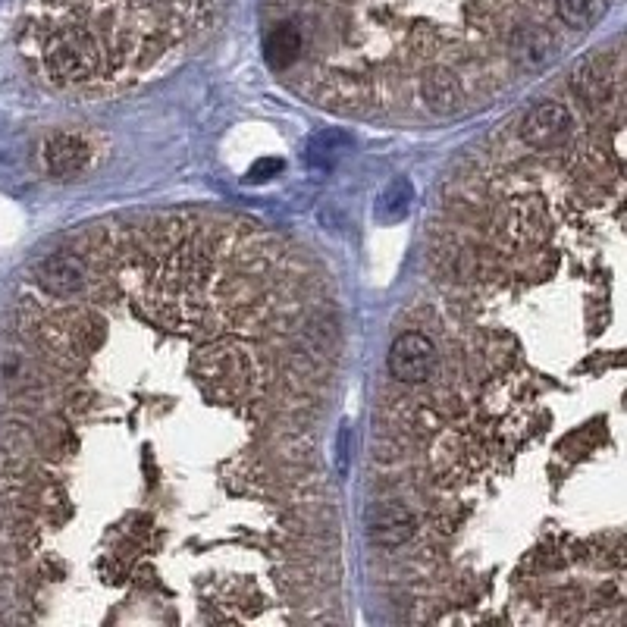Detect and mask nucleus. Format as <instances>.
I'll return each mask as SVG.
<instances>
[{
    "instance_id": "39448f33",
    "label": "nucleus",
    "mask_w": 627,
    "mask_h": 627,
    "mask_svg": "<svg viewBox=\"0 0 627 627\" xmlns=\"http://www.w3.org/2000/svg\"><path fill=\"white\" fill-rule=\"evenodd\" d=\"M88 160V148L76 135H57L48 145V167L54 176H76Z\"/></svg>"
},
{
    "instance_id": "1a4fd4ad",
    "label": "nucleus",
    "mask_w": 627,
    "mask_h": 627,
    "mask_svg": "<svg viewBox=\"0 0 627 627\" xmlns=\"http://www.w3.org/2000/svg\"><path fill=\"white\" fill-rule=\"evenodd\" d=\"M280 160H264V164H258V167H254L251 170V176L248 179H254V182H264V179H270L267 173H280Z\"/></svg>"
},
{
    "instance_id": "7ed1b4c3",
    "label": "nucleus",
    "mask_w": 627,
    "mask_h": 627,
    "mask_svg": "<svg viewBox=\"0 0 627 627\" xmlns=\"http://www.w3.org/2000/svg\"><path fill=\"white\" fill-rule=\"evenodd\" d=\"M85 280H88V267L82 254L57 251L51 258H44V264L38 267V286L51 298H73L76 292H82Z\"/></svg>"
},
{
    "instance_id": "20e7f679",
    "label": "nucleus",
    "mask_w": 627,
    "mask_h": 627,
    "mask_svg": "<svg viewBox=\"0 0 627 627\" xmlns=\"http://www.w3.org/2000/svg\"><path fill=\"white\" fill-rule=\"evenodd\" d=\"M374 543L383 546V549H399L402 543L411 540L414 533V515L408 512V508L402 502H389L383 505L377 518H374Z\"/></svg>"
},
{
    "instance_id": "423d86ee",
    "label": "nucleus",
    "mask_w": 627,
    "mask_h": 627,
    "mask_svg": "<svg viewBox=\"0 0 627 627\" xmlns=\"http://www.w3.org/2000/svg\"><path fill=\"white\" fill-rule=\"evenodd\" d=\"M264 51H267V63L273 69H289L301 57V32L292 26V22H280V26L270 29V35L264 41Z\"/></svg>"
},
{
    "instance_id": "f03ea898",
    "label": "nucleus",
    "mask_w": 627,
    "mask_h": 627,
    "mask_svg": "<svg viewBox=\"0 0 627 627\" xmlns=\"http://www.w3.org/2000/svg\"><path fill=\"white\" fill-rule=\"evenodd\" d=\"M574 129V116L562 101H543L524 116V142L537 151L562 145Z\"/></svg>"
},
{
    "instance_id": "9d476101",
    "label": "nucleus",
    "mask_w": 627,
    "mask_h": 627,
    "mask_svg": "<svg viewBox=\"0 0 627 627\" xmlns=\"http://www.w3.org/2000/svg\"><path fill=\"white\" fill-rule=\"evenodd\" d=\"M348 471V430L339 433V474Z\"/></svg>"
},
{
    "instance_id": "f257e3e1",
    "label": "nucleus",
    "mask_w": 627,
    "mask_h": 627,
    "mask_svg": "<svg viewBox=\"0 0 627 627\" xmlns=\"http://www.w3.org/2000/svg\"><path fill=\"white\" fill-rule=\"evenodd\" d=\"M433 367H436V348H433V342L424 333L408 330V333H402L396 342H392V348H389V374L396 377L399 383H408V386L424 383V380H430Z\"/></svg>"
},
{
    "instance_id": "6e6552de",
    "label": "nucleus",
    "mask_w": 627,
    "mask_h": 627,
    "mask_svg": "<svg viewBox=\"0 0 627 627\" xmlns=\"http://www.w3.org/2000/svg\"><path fill=\"white\" fill-rule=\"evenodd\" d=\"M408 204H411V182L396 179L386 189V195L380 198V217L383 220H399V217L408 214Z\"/></svg>"
},
{
    "instance_id": "0eeeda50",
    "label": "nucleus",
    "mask_w": 627,
    "mask_h": 627,
    "mask_svg": "<svg viewBox=\"0 0 627 627\" xmlns=\"http://www.w3.org/2000/svg\"><path fill=\"white\" fill-rule=\"evenodd\" d=\"M609 0H555V13L565 22L568 29H593L596 22L606 16Z\"/></svg>"
}]
</instances>
